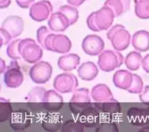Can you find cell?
I'll return each mask as SVG.
<instances>
[{"instance_id":"484cf974","label":"cell","mask_w":149,"mask_h":132,"mask_svg":"<svg viewBox=\"0 0 149 132\" xmlns=\"http://www.w3.org/2000/svg\"><path fill=\"white\" fill-rule=\"evenodd\" d=\"M143 82L141 77L138 75L133 74V80H132V82L130 87L127 89V91L130 93L139 94L143 91Z\"/></svg>"},{"instance_id":"3957f363","label":"cell","mask_w":149,"mask_h":132,"mask_svg":"<svg viewBox=\"0 0 149 132\" xmlns=\"http://www.w3.org/2000/svg\"><path fill=\"white\" fill-rule=\"evenodd\" d=\"M125 63L123 55L118 51L106 50L102 52L97 59V65L105 72L113 71Z\"/></svg>"},{"instance_id":"4fadbf2b","label":"cell","mask_w":149,"mask_h":132,"mask_svg":"<svg viewBox=\"0 0 149 132\" xmlns=\"http://www.w3.org/2000/svg\"><path fill=\"white\" fill-rule=\"evenodd\" d=\"M48 26L52 32H63L71 26V24L68 18L62 12L58 10L50 15Z\"/></svg>"},{"instance_id":"7402d4cb","label":"cell","mask_w":149,"mask_h":132,"mask_svg":"<svg viewBox=\"0 0 149 132\" xmlns=\"http://www.w3.org/2000/svg\"><path fill=\"white\" fill-rule=\"evenodd\" d=\"M46 90L43 87L36 86L29 91L25 99L29 103H42Z\"/></svg>"},{"instance_id":"8992f818","label":"cell","mask_w":149,"mask_h":132,"mask_svg":"<svg viewBox=\"0 0 149 132\" xmlns=\"http://www.w3.org/2000/svg\"><path fill=\"white\" fill-rule=\"evenodd\" d=\"M79 86L76 76L71 73H62L57 75L53 80V87L60 93L74 92Z\"/></svg>"},{"instance_id":"d4e9b609","label":"cell","mask_w":149,"mask_h":132,"mask_svg":"<svg viewBox=\"0 0 149 132\" xmlns=\"http://www.w3.org/2000/svg\"><path fill=\"white\" fill-rule=\"evenodd\" d=\"M22 39H18V40H13L12 42L10 43V44L6 48V54L14 60H18L22 59V56L19 52V43Z\"/></svg>"},{"instance_id":"4dcf8cb0","label":"cell","mask_w":149,"mask_h":132,"mask_svg":"<svg viewBox=\"0 0 149 132\" xmlns=\"http://www.w3.org/2000/svg\"><path fill=\"white\" fill-rule=\"evenodd\" d=\"M35 0H16V3L21 8L28 9L34 3Z\"/></svg>"},{"instance_id":"277c9868","label":"cell","mask_w":149,"mask_h":132,"mask_svg":"<svg viewBox=\"0 0 149 132\" xmlns=\"http://www.w3.org/2000/svg\"><path fill=\"white\" fill-rule=\"evenodd\" d=\"M52 66L46 61H39L34 63L29 70V77L36 84H45L52 77Z\"/></svg>"},{"instance_id":"cb8c5ba5","label":"cell","mask_w":149,"mask_h":132,"mask_svg":"<svg viewBox=\"0 0 149 132\" xmlns=\"http://www.w3.org/2000/svg\"><path fill=\"white\" fill-rule=\"evenodd\" d=\"M59 10L63 13L68 18L71 26L74 25L79 19V10L76 8V6H72V5H63L60 6Z\"/></svg>"},{"instance_id":"e575fe53","label":"cell","mask_w":149,"mask_h":132,"mask_svg":"<svg viewBox=\"0 0 149 132\" xmlns=\"http://www.w3.org/2000/svg\"><path fill=\"white\" fill-rule=\"evenodd\" d=\"M6 67H7V66H6V63H5V61L3 60V59H1V73H2V74L5 72Z\"/></svg>"},{"instance_id":"2e32d148","label":"cell","mask_w":149,"mask_h":132,"mask_svg":"<svg viewBox=\"0 0 149 132\" xmlns=\"http://www.w3.org/2000/svg\"><path fill=\"white\" fill-rule=\"evenodd\" d=\"M132 47L136 51L144 52L149 50V32L146 30H139L132 35Z\"/></svg>"},{"instance_id":"30bf717a","label":"cell","mask_w":149,"mask_h":132,"mask_svg":"<svg viewBox=\"0 0 149 132\" xmlns=\"http://www.w3.org/2000/svg\"><path fill=\"white\" fill-rule=\"evenodd\" d=\"M1 28L8 32L13 38L17 37L24 30V21L19 16L11 15L3 21Z\"/></svg>"},{"instance_id":"7c38bea8","label":"cell","mask_w":149,"mask_h":132,"mask_svg":"<svg viewBox=\"0 0 149 132\" xmlns=\"http://www.w3.org/2000/svg\"><path fill=\"white\" fill-rule=\"evenodd\" d=\"M91 95L92 99L96 102H101V103L117 102L113 98L111 90L106 84H97L94 86L92 88Z\"/></svg>"},{"instance_id":"7a4b0ae2","label":"cell","mask_w":149,"mask_h":132,"mask_svg":"<svg viewBox=\"0 0 149 132\" xmlns=\"http://www.w3.org/2000/svg\"><path fill=\"white\" fill-rule=\"evenodd\" d=\"M19 52L22 59L28 63H36L43 56L41 47L31 38L21 40L19 43Z\"/></svg>"},{"instance_id":"4316f807","label":"cell","mask_w":149,"mask_h":132,"mask_svg":"<svg viewBox=\"0 0 149 132\" xmlns=\"http://www.w3.org/2000/svg\"><path fill=\"white\" fill-rule=\"evenodd\" d=\"M52 30L50 29H48L46 26H40L39 29H37V42L40 44V45L42 48H45V42L47 37L49 34L52 33Z\"/></svg>"},{"instance_id":"44dd1931","label":"cell","mask_w":149,"mask_h":132,"mask_svg":"<svg viewBox=\"0 0 149 132\" xmlns=\"http://www.w3.org/2000/svg\"><path fill=\"white\" fill-rule=\"evenodd\" d=\"M142 55L141 52L138 51L130 52L127 55L125 59V64L129 70H137L140 68L142 63Z\"/></svg>"},{"instance_id":"52a82bcc","label":"cell","mask_w":149,"mask_h":132,"mask_svg":"<svg viewBox=\"0 0 149 132\" xmlns=\"http://www.w3.org/2000/svg\"><path fill=\"white\" fill-rule=\"evenodd\" d=\"M52 3L48 0H40L34 3L29 8V16L35 21H44L52 14Z\"/></svg>"},{"instance_id":"9a60e30c","label":"cell","mask_w":149,"mask_h":132,"mask_svg":"<svg viewBox=\"0 0 149 132\" xmlns=\"http://www.w3.org/2000/svg\"><path fill=\"white\" fill-rule=\"evenodd\" d=\"M133 80V74L126 70H118L113 76V82L118 89L127 90Z\"/></svg>"},{"instance_id":"8fae6325","label":"cell","mask_w":149,"mask_h":132,"mask_svg":"<svg viewBox=\"0 0 149 132\" xmlns=\"http://www.w3.org/2000/svg\"><path fill=\"white\" fill-rule=\"evenodd\" d=\"M42 104L47 110L50 112H56L63 105V98L56 89L47 90Z\"/></svg>"},{"instance_id":"f546056e","label":"cell","mask_w":149,"mask_h":132,"mask_svg":"<svg viewBox=\"0 0 149 132\" xmlns=\"http://www.w3.org/2000/svg\"><path fill=\"white\" fill-rule=\"evenodd\" d=\"M140 100L143 103H149V86H146L140 93Z\"/></svg>"},{"instance_id":"ac0fdd59","label":"cell","mask_w":149,"mask_h":132,"mask_svg":"<svg viewBox=\"0 0 149 132\" xmlns=\"http://www.w3.org/2000/svg\"><path fill=\"white\" fill-rule=\"evenodd\" d=\"M72 48V41L66 35L55 34L52 40V52L66 54Z\"/></svg>"},{"instance_id":"83f0119b","label":"cell","mask_w":149,"mask_h":132,"mask_svg":"<svg viewBox=\"0 0 149 132\" xmlns=\"http://www.w3.org/2000/svg\"><path fill=\"white\" fill-rule=\"evenodd\" d=\"M86 25H87L88 28H89L91 31L99 32V29H98V28L97 27V25H96V22H95L94 12L91 13V14L87 17V18H86Z\"/></svg>"},{"instance_id":"603a6c76","label":"cell","mask_w":149,"mask_h":132,"mask_svg":"<svg viewBox=\"0 0 149 132\" xmlns=\"http://www.w3.org/2000/svg\"><path fill=\"white\" fill-rule=\"evenodd\" d=\"M135 14L141 19H149V0H134Z\"/></svg>"},{"instance_id":"ffe728a7","label":"cell","mask_w":149,"mask_h":132,"mask_svg":"<svg viewBox=\"0 0 149 132\" xmlns=\"http://www.w3.org/2000/svg\"><path fill=\"white\" fill-rule=\"evenodd\" d=\"M131 0H106L104 5L109 6L113 10L115 17H120L130 8Z\"/></svg>"},{"instance_id":"e0dca14e","label":"cell","mask_w":149,"mask_h":132,"mask_svg":"<svg viewBox=\"0 0 149 132\" xmlns=\"http://www.w3.org/2000/svg\"><path fill=\"white\" fill-rule=\"evenodd\" d=\"M80 63V57L77 54L70 53L60 56L58 59L57 66L63 71H70L74 70Z\"/></svg>"},{"instance_id":"ba28073f","label":"cell","mask_w":149,"mask_h":132,"mask_svg":"<svg viewBox=\"0 0 149 132\" xmlns=\"http://www.w3.org/2000/svg\"><path fill=\"white\" fill-rule=\"evenodd\" d=\"M82 49L86 54L95 56L103 51L105 42L102 38L95 34L87 35L82 41Z\"/></svg>"},{"instance_id":"5bb4252c","label":"cell","mask_w":149,"mask_h":132,"mask_svg":"<svg viewBox=\"0 0 149 132\" xmlns=\"http://www.w3.org/2000/svg\"><path fill=\"white\" fill-rule=\"evenodd\" d=\"M91 104L89 89L86 88H80L74 90L73 95L70 100V105L76 109L86 108Z\"/></svg>"},{"instance_id":"5b68a950","label":"cell","mask_w":149,"mask_h":132,"mask_svg":"<svg viewBox=\"0 0 149 132\" xmlns=\"http://www.w3.org/2000/svg\"><path fill=\"white\" fill-rule=\"evenodd\" d=\"M3 80L7 88L15 89L22 86L24 81V76L17 61H12L7 66L4 72Z\"/></svg>"},{"instance_id":"9c48e42d","label":"cell","mask_w":149,"mask_h":132,"mask_svg":"<svg viewBox=\"0 0 149 132\" xmlns=\"http://www.w3.org/2000/svg\"><path fill=\"white\" fill-rule=\"evenodd\" d=\"M95 20L99 31L108 29L113 23L115 14L109 6L104 5L100 10L94 12Z\"/></svg>"},{"instance_id":"836d02e7","label":"cell","mask_w":149,"mask_h":132,"mask_svg":"<svg viewBox=\"0 0 149 132\" xmlns=\"http://www.w3.org/2000/svg\"><path fill=\"white\" fill-rule=\"evenodd\" d=\"M11 3V0H0V7L1 9H4L8 7Z\"/></svg>"},{"instance_id":"1f68e13d","label":"cell","mask_w":149,"mask_h":132,"mask_svg":"<svg viewBox=\"0 0 149 132\" xmlns=\"http://www.w3.org/2000/svg\"><path fill=\"white\" fill-rule=\"evenodd\" d=\"M141 65H142L143 70L146 72V73H148V74H149V54L146 55L143 58Z\"/></svg>"},{"instance_id":"f1b7e54d","label":"cell","mask_w":149,"mask_h":132,"mask_svg":"<svg viewBox=\"0 0 149 132\" xmlns=\"http://www.w3.org/2000/svg\"><path fill=\"white\" fill-rule=\"evenodd\" d=\"M0 33H1V47L3 46V45H6V44L10 42V40H11L13 37H12L11 35L8 32L5 30L4 29L1 28Z\"/></svg>"},{"instance_id":"6da1fadb","label":"cell","mask_w":149,"mask_h":132,"mask_svg":"<svg viewBox=\"0 0 149 132\" xmlns=\"http://www.w3.org/2000/svg\"><path fill=\"white\" fill-rule=\"evenodd\" d=\"M107 38L110 40L114 50L120 52L124 51L129 46L132 40L129 32L122 25H115L106 33Z\"/></svg>"},{"instance_id":"d6986e66","label":"cell","mask_w":149,"mask_h":132,"mask_svg":"<svg viewBox=\"0 0 149 132\" xmlns=\"http://www.w3.org/2000/svg\"><path fill=\"white\" fill-rule=\"evenodd\" d=\"M97 74L98 69L97 66L91 61L82 63L78 69V75L83 81H92L97 77Z\"/></svg>"},{"instance_id":"d6a6232c","label":"cell","mask_w":149,"mask_h":132,"mask_svg":"<svg viewBox=\"0 0 149 132\" xmlns=\"http://www.w3.org/2000/svg\"><path fill=\"white\" fill-rule=\"evenodd\" d=\"M86 0H67V2L68 3V4L72 5L78 7V6H81L84 2H86Z\"/></svg>"}]
</instances>
